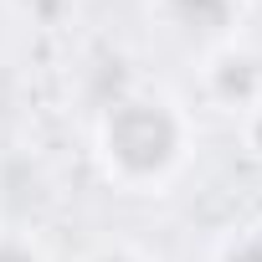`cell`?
Segmentation results:
<instances>
[{
    "label": "cell",
    "mask_w": 262,
    "mask_h": 262,
    "mask_svg": "<svg viewBox=\"0 0 262 262\" xmlns=\"http://www.w3.org/2000/svg\"><path fill=\"white\" fill-rule=\"evenodd\" d=\"M190 144H195L190 113L175 98L149 93V88H128L123 98L93 113V155H98L103 180L134 195L165 190L185 170Z\"/></svg>",
    "instance_id": "obj_1"
},
{
    "label": "cell",
    "mask_w": 262,
    "mask_h": 262,
    "mask_svg": "<svg viewBox=\"0 0 262 262\" xmlns=\"http://www.w3.org/2000/svg\"><path fill=\"white\" fill-rule=\"evenodd\" d=\"M149 16L180 41L226 47L242 21V0H149Z\"/></svg>",
    "instance_id": "obj_2"
},
{
    "label": "cell",
    "mask_w": 262,
    "mask_h": 262,
    "mask_svg": "<svg viewBox=\"0 0 262 262\" xmlns=\"http://www.w3.org/2000/svg\"><path fill=\"white\" fill-rule=\"evenodd\" d=\"M201 88H206V98L216 103V108H226V113H247L257 98H262V62L252 57V52H242V47H211L206 52V67H201Z\"/></svg>",
    "instance_id": "obj_3"
},
{
    "label": "cell",
    "mask_w": 262,
    "mask_h": 262,
    "mask_svg": "<svg viewBox=\"0 0 262 262\" xmlns=\"http://www.w3.org/2000/svg\"><path fill=\"white\" fill-rule=\"evenodd\" d=\"M211 262H262V226H242V231H231V236L216 247Z\"/></svg>",
    "instance_id": "obj_4"
},
{
    "label": "cell",
    "mask_w": 262,
    "mask_h": 262,
    "mask_svg": "<svg viewBox=\"0 0 262 262\" xmlns=\"http://www.w3.org/2000/svg\"><path fill=\"white\" fill-rule=\"evenodd\" d=\"M0 262H47L41 242L21 226H0Z\"/></svg>",
    "instance_id": "obj_5"
},
{
    "label": "cell",
    "mask_w": 262,
    "mask_h": 262,
    "mask_svg": "<svg viewBox=\"0 0 262 262\" xmlns=\"http://www.w3.org/2000/svg\"><path fill=\"white\" fill-rule=\"evenodd\" d=\"M72 6H77V0H16V11L31 16V21H41V26H57Z\"/></svg>",
    "instance_id": "obj_6"
},
{
    "label": "cell",
    "mask_w": 262,
    "mask_h": 262,
    "mask_svg": "<svg viewBox=\"0 0 262 262\" xmlns=\"http://www.w3.org/2000/svg\"><path fill=\"white\" fill-rule=\"evenodd\" d=\"M236 128H242V144H247V155L262 165V98H257V103H252V108L236 118Z\"/></svg>",
    "instance_id": "obj_7"
},
{
    "label": "cell",
    "mask_w": 262,
    "mask_h": 262,
    "mask_svg": "<svg viewBox=\"0 0 262 262\" xmlns=\"http://www.w3.org/2000/svg\"><path fill=\"white\" fill-rule=\"evenodd\" d=\"M77 262H144L128 242H98V247H88Z\"/></svg>",
    "instance_id": "obj_8"
},
{
    "label": "cell",
    "mask_w": 262,
    "mask_h": 262,
    "mask_svg": "<svg viewBox=\"0 0 262 262\" xmlns=\"http://www.w3.org/2000/svg\"><path fill=\"white\" fill-rule=\"evenodd\" d=\"M242 6H247V0H242Z\"/></svg>",
    "instance_id": "obj_9"
}]
</instances>
